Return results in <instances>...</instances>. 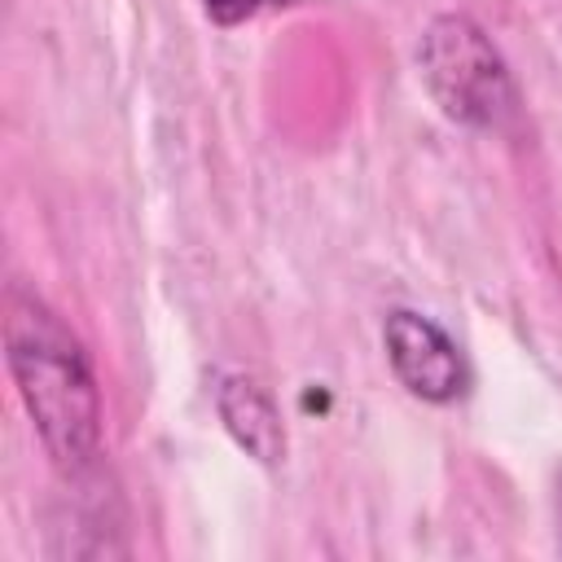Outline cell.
Masks as SVG:
<instances>
[{
  "label": "cell",
  "instance_id": "obj_1",
  "mask_svg": "<svg viewBox=\"0 0 562 562\" xmlns=\"http://www.w3.org/2000/svg\"><path fill=\"white\" fill-rule=\"evenodd\" d=\"M4 364L18 400L61 474H83L101 452V391L83 342L26 285L4 290Z\"/></svg>",
  "mask_w": 562,
  "mask_h": 562
},
{
  "label": "cell",
  "instance_id": "obj_2",
  "mask_svg": "<svg viewBox=\"0 0 562 562\" xmlns=\"http://www.w3.org/2000/svg\"><path fill=\"white\" fill-rule=\"evenodd\" d=\"M417 75L452 123L501 132L518 114V88L505 57L465 13H439L426 22L417 40Z\"/></svg>",
  "mask_w": 562,
  "mask_h": 562
},
{
  "label": "cell",
  "instance_id": "obj_3",
  "mask_svg": "<svg viewBox=\"0 0 562 562\" xmlns=\"http://www.w3.org/2000/svg\"><path fill=\"white\" fill-rule=\"evenodd\" d=\"M382 347L386 360L400 378V386L426 404H452L470 386V364L461 347L422 312H391L382 325Z\"/></svg>",
  "mask_w": 562,
  "mask_h": 562
},
{
  "label": "cell",
  "instance_id": "obj_4",
  "mask_svg": "<svg viewBox=\"0 0 562 562\" xmlns=\"http://www.w3.org/2000/svg\"><path fill=\"white\" fill-rule=\"evenodd\" d=\"M215 413L233 443L259 465H277L285 457V422L268 386L250 373H224L215 382Z\"/></svg>",
  "mask_w": 562,
  "mask_h": 562
},
{
  "label": "cell",
  "instance_id": "obj_5",
  "mask_svg": "<svg viewBox=\"0 0 562 562\" xmlns=\"http://www.w3.org/2000/svg\"><path fill=\"white\" fill-rule=\"evenodd\" d=\"M202 4H206L211 22H220V26H237V22H246L250 13H259L263 4H272V0H202Z\"/></svg>",
  "mask_w": 562,
  "mask_h": 562
},
{
  "label": "cell",
  "instance_id": "obj_6",
  "mask_svg": "<svg viewBox=\"0 0 562 562\" xmlns=\"http://www.w3.org/2000/svg\"><path fill=\"white\" fill-rule=\"evenodd\" d=\"M553 505H558V549H562V470H558V492H553Z\"/></svg>",
  "mask_w": 562,
  "mask_h": 562
}]
</instances>
